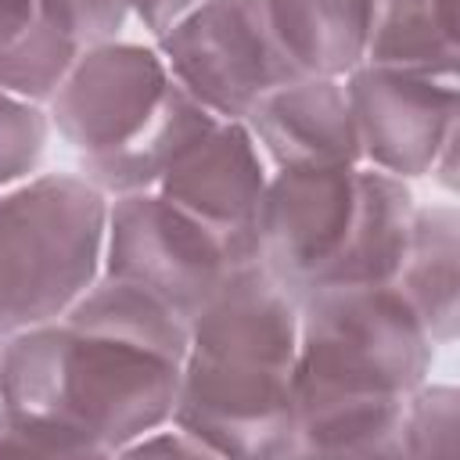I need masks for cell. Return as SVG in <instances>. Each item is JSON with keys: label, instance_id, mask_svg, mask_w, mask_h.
<instances>
[{"label": "cell", "instance_id": "obj_1", "mask_svg": "<svg viewBox=\"0 0 460 460\" xmlns=\"http://www.w3.org/2000/svg\"><path fill=\"white\" fill-rule=\"evenodd\" d=\"M190 323L158 295L97 277L58 320L7 334L4 413L58 417L104 456L172 420Z\"/></svg>", "mask_w": 460, "mask_h": 460}, {"label": "cell", "instance_id": "obj_2", "mask_svg": "<svg viewBox=\"0 0 460 460\" xmlns=\"http://www.w3.org/2000/svg\"><path fill=\"white\" fill-rule=\"evenodd\" d=\"M431 363L435 341L395 284H327L298 298L295 406L406 399Z\"/></svg>", "mask_w": 460, "mask_h": 460}, {"label": "cell", "instance_id": "obj_3", "mask_svg": "<svg viewBox=\"0 0 460 460\" xmlns=\"http://www.w3.org/2000/svg\"><path fill=\"white\" fill-rule=\"evenodd\" d=\"M108 198L79 172L0 190V334L58 320L97 277Z\"/></svg>", "mask_w": 460, "mask_h": 460}, {"label": "cell", "instance_id": "obj_4", "mask_svg": "<svg viewBox=\"0 0 460 460\" xmlns=\"http://www.w3.org/2000/svg\"><path fill=\"white\" fill-rule=\"evenodd\" d=\"M155 47L169 75L226 122H244L262 93L295 75L262 0H201L155 36Z\"/></svg>", "mask_w": 460, "mask_h": 460}, {"label": "cell", "instance_id": "obj_5", "mask_svg": "<svg viewBox=\"0 0 460 460\" xmlns=\"http://www.w3.org/2000/svg\"><path fill=\"white\" fill-rule=\"evenodd\" d=\"M237 262L216 230L165 194L140 190L108 198L101 273L158 295L187 323Z\"/></svg>", "mask_w": 460, "mask_h": 460}, {"label": "cell", "instance_id": "obj_6", "mask_svg": "<svg viewBox=\"0 0 460 460\" xmlns=\"http://www.w3.org/2000/svg\"><path fill=\"white\" fill-rule=\"evenodd\" d=\"M291 370L255 356L187 349L172 420L198 435L212 456H295Z\"/></svg>", "mask_w": 460, "mask_h": 460}, {"label": "cell", "instance_id": "obj_7", "mask_svg": "<svg viewBox=\"0 0 460 460\" xmlns=\"http://www.w3.org/2000/svg\"><path fill=\"white\" fill-rule=\"evenodd\" d=\"M359 165L273 169L259 205V262L295 295L327 284L356 216Z\"/></svg>", "mask_w": 460, "mask_h": 460}, {"label": "cell", "instance_id": "obj_8", "mask_svg": "<svg viewBox=\"0 0 460 460\" xmlns=\"http://www.w3.org/2000/svg\"><path fill=\"white\" fill-rule=\"evenodd\" d=\"M341 83L363 165L388 176H428L442 144L460 129V83L453 75L363 61Z\"/></svg>", "mask_w": 460, "mask_h": 460}, {"label": "cell", "instance_id": "obj_9", "mask_svg": "<svg viewBox=\"0 0 460 460\" xmlns=\"http://www.w3.org/2000/svg\"><path fill=\"white\" fill-rule=\"evenodd\" d=\"M172 75L158 47L101 40L79 50L47 101L50 129L79 155H101L137 137L162 104Z\"/></svg>", "mask_w": 460, "mask_h": 460}, {"label": "cell", "instance_id": "obj_10", "mask_svg": "<svg viewBox=\"0 0 460 460\" xmlns=\"http://www.w3.org/2000/svg\"><path fill=\"white\" fill-rule=\"evenodd\" d=\"M270 183L266 155L244 122L219 119L158 183L172 205L216 230L241 262L259 259V205Z\"/></svg>", "mask_w": 460, "mask_h": 460}, {"label": "cell", "instance_id": "obj_11", "mask_svg": "<svg viewBox=\"0 0 460 460\" xmlns=\"http://www.w3.org/2000/svg\"><path fill=\"white\" fill-rule=\"evenodd\" d=\"M244 126L273 169L363 165L341 79L291 75L252 104Z\"/></svg>", "mask_w": 460, "mask_h": 460}, {"label": "cell", "instance_id": "obj_12", "mask_svg": "<svg viewBox=\"0 0 460 460\" xmlns=\"http://www.w3.org/2000/svg\"><path fill=\"white\" fill-rule=\"evenodd\" d=\"M219 119L198 104L176 79L165 90L162 104L147 119V126L129 137L126 144L101 151V155H79V176L90 180L104 198L158 190L165 172L216 126Z\"/></svg>", "mask_w": 460, "mask_h": 460}, {"label": "cell", "instance_id": "obj_13", "mask_svg": "<svg viewBox=\"0 0 460 460\" xmlns=\"http://www.w3.org/2000/svg\"><path fill=\"white\" fill-rule=\"evenodd\" d=\"M435 345L460 334V212L453 201L417 205L402 266L392 280Z\"/></svg>", "mask_w": 460, "mask_h": 460}, {"label": "cell", "instance_id": "obj_14", "mask_svg": "<svg viewBox=\"0 0 460 460\" xmlns=\"http://www.w3.org/2000/svg\"><path fill=\"white\" fill-rule=\"evenodd\" d=\"M262 11L295 75L345 79L363 65L374 0H262Z\"/></svg>", "mask_w": 460, "mask_h": 460}, {"label": "cell", "instance_id": "obj_15", "mask_svg": "<svg viewBox=\"0 0 460 460\" xmlns=\"http://www.w3.org/2000/svg\"><path fill=\"white\" fill-rule=\"evenodd\" d=\"M413 208L417 198L406 180L359 165V198H356L352 230L327 284H392L406 255Z\"/></svg>", "mask_w": 460, "mask_h": 460}, {"label": "cell", "instance_id": "obj_16", "mask_svg": "<svg viewBox=\"0 0 460 460\" xmlns=\"http://www.w3.org/2000/svg\"><path fill=\"white\" fill-rule=\"evenodd\" d=\"M363 61L456 79V0H374Z\"/></svg>", "mask_w": 460, "mask_h": 460}, {"label": "cell", "instance_id": "obj_17", "mask_svg": "<svg viewBox=\"0 0 460 460\" xmlns=\"http://www.w3.org/2000/svg\"><path fill=\"white\" fill-rule=\"evenodd\" d=\"M406 399L295 406V456H402Z\"/></svg>", "mask_w": 460, "mask_h": 460}, {"label": "cell", "instance_id": "obj_18", "mask_svg": "<svg viewBox=\"0 0 460 460\" xmlns=\"http://www.w3.org/2000/svg\"><path fill=\"white\" fill-rule=\"evenodd\" d=\"M79 43L50 25L43 14L7 47H0V90L25 97L32 104H43L58 93L68 68L79 58Z\"/></svg>", "mask_w": 460, "mask_h": 460}, {"label": "cell", "instance_id": "obj_19", "mask_svg": "<svg viewBox=\"0 0 460 460\" xmlns=\"http://www.w3.org/2000/svg\"><path fill=\"white\" fill-rule=\"evenodd\" d=\"M460 449V392L417 385L402 406V456H453Z\"/></svg>", "mask_w": 460, "mask_h": 460}, {"label": "cell", "instance_id": "obj_20", "mask_svg": "<svg viewBox=\"0 0 460 460\" xmlns=\"http://www.w3.org/2000/svg\"><path fill=\"white\" fill-rule=\"evenodd\" d=\"M50 137V115L43 104L0 90V190L36 176Z\"/></svg>", "mask_w": 460, "mask_h": 460}, {"label": "cell", "instance_id": "obj_21", "mask_svg": "<svg viewBox=\"0 0 460 460\" xmlns=\"http://www.w3.org/2000/svg\"><path fill=\"white\" fill-rule=\"evenodd\" d=\"M0 456H104V449L58 417L4 413Z\"/></svg>", "mask_w": 460, "mask_h": 460}, {"label": "cell", "instance_id": "obj_22", "mask_svg": "<svg viewBox=\"0 0 460 460\" xmlns=\"http://www.w3.org/2000/svg\"><path fill=\"white\" fill-rule=\"evenodd\" d=\"M40 14L68 32L79 47H90L101 40H119L129 18V0H40Z\"/></svg>", "mask_w": 460, "mask_h": 460}, {"label": "cell", "instance_id": "obj_23", "mask_svg": "<svg viewBox=\"0 0 460 460\" xmlns=\"http://www.w3.org/2000/svg\"><path fill=\"white\" fill-rule=\"evenodd\" d=\"M151 453H165V456L169 453L172 456H212V449L198 435H190L187 428H180L176 420H169V424H162V428L133 438L122 449V456H151Z\"/></svg>", "mask_w": 460, "mask_h": 460}, {"label": "cell", "instance_id": "obj_24", "mask_svg": "<svg viewBox=\"0 0 460 460\" xmlns=\"http://www.w3.org/2000/svg\"><path fill=\"white\" fill-rule=\"evenodd\" d=\"M201 0H129V14L151 32L162 36L176 18H183L190 7H198Z\"/></svg>", "mask_w": 460, "mask_h": 460}, {"label": "cell", "instance_id": "obj_25", "mask_svg": "<svg viewBox=\"0 0 460 460\" xmlns=\"http://www.w3.org/2000/svg\"><path fill=\"white\" fill-rule=\"evenodd\" d=\"M40 18V0H0V47L14 43Z\"/></svg>", "mask_w": 460, "mask_h": 460}, {"label": "cell", "instance_id": "obj_26", "mask_svg": "<svg viewBox=\"0 0 460 460\" xmlns=\"http://www.w3.org/2000/svg\"><path fill=\"white\" fill-rule=\"evenodd\" d=\"M456 144H460V129L442 144V151L435 155V162H431V169H428V176H431L446 194H456V187H460V172H456Z\"/></svg>", "mask_w": 460, "mask_h": 460}, {"label": "cell", "instance_id": "obj_27", "mask_svg": "<svg viewBox=\"0 0 460 460\" xmlns=\"http://www.w3.org/2000/svg\"><path fill=\"white\" fill-rule=\"evenodd\" d=\"M4 341H7V334H0V356H4Z\"/></svg>", "mask_w": 460, "mask_h": 460}, {"label": "cell", "instance_id": "obj_28", "mask_svg": "<svg viewBox=\"0 0 460 460\" xmlns=\"http://www.w3.org/2000/svg\"><path fill=\"white\" fill-rule=\"evenodd\" d=\"M0 428H4V402H0Z\"/></svg>", "mask_w": 460, "mask_h": 460}]
</instances>
